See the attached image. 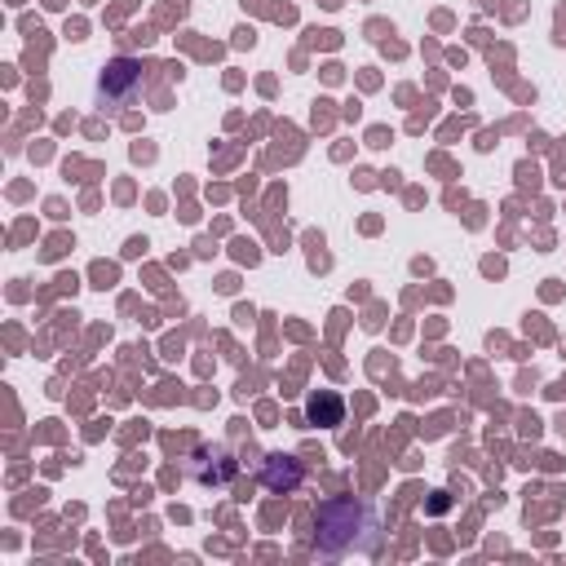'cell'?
<instances>
[{
	"mask_svg": "<svg viewBox=\"0 0 566 566\" xmlns=\"http://www.w3.org/2000/svg\"><path fill=\"white\" fill-rule=\"evenodd\" d=\"M138 85H142V67L129 63V58H116V63L107 67V76H102V98L120 107V102H129V98L138 94Z\"/></svg>",
	"mask_w": 566,
	"mask_h": 566,
	"instance_id": "2",
	"label": "cell"
},
{
	"mask_svg": "<svg viewBox=\"0 0 566 566\" xmlns=\"http://www.w3.org/2000/svg\"><path fill=\"white\" fill-rule=\"evenodd\" d=\"M372 518L368 504L355 500H333L319 509V553L341 557V553H377V531H355V522Z\"/></svg>",
	"mask_w": 566,
	"mask_h": 566,
	"instance_id": "1",
	"label": "cell"
},
{
	"mask_svg": "<svg viewBox=\"0 0 566 566\" xmlns=\"http://www.w3.org/2000/svg\"><path fill=\"white\" fill-rule=\"evenodd\" d=\"M302 482V465L293 456H270L265 460V487L270 491H293Z\"/></svg>",
	"mask_w": 566,
	"mask_h": 566,
	"instance_id": "3",
	"label": "cell"
}]
</instances>
